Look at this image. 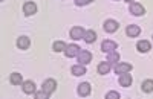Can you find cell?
Returning <instances> with one entry per match:
<instances>
[{
    "label": "cell",
    "instance_id": "6da1fadb",
    "mask_svg": "<svg viewBox=\"0 0 153 99\" xmlns=\"http://www.w3.org/2000/svg\"><path fill=\"white\" fill-rule=\"evenodd\" d=\"M76 58H78V64H89L92 61V54L89 51H81L78 55H76Z\"/></svg>",
    "mask_w": 153,
    "mask_h": 99
},
{
    "label": "cell",
    "instance_id": "7a4b0ae2",
    "mask_svg": "<svg viewBox=\"0 0 153 99\" xmlns=\"http://www.w3.org/2000/svg\"><path fill=\"white\" fill-rule=\"evenodd\" d=\"M130 12L133 15H144L146 14V9L141 3H136V2H132L130 3Z\"/></svg>",
    "mask_w": 153,
    "mask_h": 99
},
{
    "label": "cell",
    "instance_id": "3957f363",
    "mask_svg": "<svg viewBox=\"0 0 153 99\" xmlns=\"http://www.w3.org/2000/svg\"><path fill=\"white\" fill-rule=\"evenodd\" d=\"M120 28V24L118 21H115V20H106L104 21V31L109 32V34H113V32H117Z\"/></svg>",
    "mask_w": 153,
    "mask_h": 99
},
{
    "label": "cell",
    "instance_id": "277c9868",
    "mask_svg": "<svg viewBox=\"0 0 153 99\" xmlns=\"http://www.w3.org/2000/svg\"><path fill=\"white\" fill-rule=\"evenodd\" d=\"M55 89H57V82H55V79H46V81L43 82V90H45L48 95L54 93Z\"/></svg>",
    "mask_w": 153,
    "mask_h": 99
},
{
    "label": "cell",
    "instance_id": "5b68a950",
    "mask_svg": "<svg viewBox=\"0 0 153 99\" xmlns=\"http://www.w3.org/2000/svg\"><path fill=\"white\" fill-rule=\"evenodd\" d=\"M84 32L86 31L81 26H74L71 29V38L72 40H80V38H83V37H84Z\"/></svg>",
    "mask_w": 153,
    "mask_h": 99
},
{
    "label": "cell",
    "instance_id": "8992f818",
    "mask_svg": "<svg viewBox=\"0 0 153 99\" xmlns=\"http://www.w3.org/2000/svg\"><path fill=\"white\" fill-rule=\"evenodd\" d=\"M81 52V49L76 46V44H69L68 47H66V51H65V54H66V56L68 58H74V56H76Z\"/></svg>",
    "mask_w": 153,
    "mask_h": 99
},
{
    "label": "cell",
    "instance_id": "52a82bcc",
    "mask_svg": "<svg viewBox=\"0 0 153 99\" xmlns=\"http://www.w3.org/2000/svg\"><path fill=\"white\" fill-rule=\"evenodd\" d=\"M132 70V64L129 63H118L115 64V73H118V75H121V73H127Z\"/></svg>",
    "mask_w": 153,
    "mask_h": 99
},
{
    "label": "cell",
    "instance_id": "ba28073f",
    "mask_svg": "<svg viewBox=\"0 0 153 99\" xmlns=\"http://www.w3.org/2000/svg\"><path fill=\"white\" fill-rule=\"evenodd\" d=\"M101 49H103V52H106V54L113 52V51H117V43L112 41V40H104L103 44H101Z\"/></svg>",
    "mask_w": 153,
    "mask_h": 99
},
{
    "label": "cell",
    "instance_id": "9c48e42d",
    "mask_svg": "<svg viewBox=\"0 0 153 99\" xmlns=\"http://www.w3.org/2000/svg\"><path fill=\"white\" fill-rule=\"evenodd\" d=\"M23 12L26 15H34L35 12H37V5L34 2H26L23 5Z\"/></svg>",
    "mask_w": 153,
    "mask_h": 99
},
{
    "label": "cell",
    "instance_id": "30bf717a",
    "mask_svg": "<svg viewBox=\"0 0 153 99\" xmlns=\"http://www.w3.org/2000/svg\"><path fill=\"white\" fill-rule=\"evenodd\" d=\"M71 72L75 76H81V75H86V67H84V64H75V66H72Z\"/></svg>",
    "mask_w": 153,
    "mask_h": 99
},
{
    "label": "cell",
    "instance_id": "8fae6325",
    "mask_svg": "<svg viewBox=\"0 0 153 99\" xmlns=\"http://www.w3.org/2000/svg\"><path fill=\"white\" fill-rule=\"evenodd\" d=\"M120 84L123 85V87H129V85L132 84V76L129 75V72L120 75Z\"/></svg>",
    "mask_w": 153,
    "mask_h": 99
},
{
    "label": "cell",
    "instance_id": "7c38bea8",
    "mask_svg": "<svg viewBox=\"0 0 153 99\" xmlns=\"http://www.w3.org/2000/svg\"><path fill=\"white\" fill-rule=\"evenodd\" d=\"M126 32H127L129 37H138L139 34H141V28L136 26V24H130V26H127Z\"/></svg>",
    "mask_w": 153,
    "mask_h": 99
},
{
    "label": "cell",
    "instance_id": "4fadbf2b",
    "mask_svg": "<svg viewBox=\"0 0 153 99\" xmlns=\"http://www.w3.org/2000/svg\"><path fill=\"white\" fill-rule=\"evenodd\" d=\"M23 92L26 95H32L35 93V84L32 81H25L23 82Z\"/></svg>",
    "mask_w": 153,
    "mask_h": 99
},
{
    "label": "cell",
    "instance_id": "5bb4252c",
    "mask_svg": "<svg viewBox=\"0 0 153 99\" xmlns=\"http://www.w3.org/2000/svg\"><path fill=\"white\" fill-rule=\"evenodd\" d=\"M78 95L80 96H87L89 93H91V84L89 82H83V84H80V87H78Z\"/></svg>",
    "mask_w": 153,
    "mask_h": 99
},
{
    "label": "cell",
    "instance_id": "9a60e30c",
    "mask_svg": "<svg viewBox=\"0 0 153 99\" xmlns=\"http://www.w3.org/2000/svg\"><path fill=\"white\" fill-rule=\"evenodd\" d=\"M17 46L25 51V49H28L31 46V40L28 38V37H20V38L17 40Z\"/></svg>",
    "mask_w": 153,
    "mask_h": 99
},
{
    "label": "cell",
    "instance_id": "2e32d148",
    "mask_svg": "<svg viewBox=\"0 0 153 99\" xmlns=\"http://www.w3.org/2000/svg\"><path fill=\"white\" fill-rule=\"evenodd\" d=\"M83 38H84V41H86V43L91 44V43H94V41L97 40V34H95V31H92V29H91V31H86Z\"/></svg>",
    "mask_w": 153,
    "mask_h": 99
},
{
    "label": "cell",
    "instance_id": "e0dca14e",
    "mask_svg": "<svg viewBox=\"0 0 153 99\" xmlns=\"http://www.w3.org/2000/svg\"><path fill=\"white\" fill-rule=\"evenodd\" d=\"M136 49L139 52H149L150 51V43L147 40H141L138 44H136Z\"/></svg>",
    "mask_w": 153,
    "mask_h": 99
},
{
    "label": "cell",
    "instance_id": "ac0fdd59",
    "mask_svg": "<svg viewBox=\"0 0 153 99\" xmlns=\"http://www.w3.org/2000/svg\"><path fill=\"white\" fill-rule=\"evenodd\" d=\"M107 61L110 64H117L118 61H120V54L117 51H113V52H109L107 54Z\"/></svg>",
    "mask_w": 153,
    "mask_h": 99
},
{
    "label": "cell",
    "instance_id": "d6986e66",
    "mask_svg": "<svg viewBox=\"0 0 153 99\" xmlns=\"http://www.w3.org/2000/svg\"><path fill=\"white\" fill-rule=\"evenodd\" d=\"M109 70H110V63H109V61H106V63H101V64L98 66V73H100V75H107Z\"/></svg>",
    "mask_w": 153,
    "mask_h": 99
},
{
    "label": "cell",
    "instance_id": "ffe728a7",
    "mask_svg": "<svg viewBox=\"0 0 153 99\" xmlns=\"http://www.w3.org/2000/svg\"><path fill=\"white\" fill-rule=\"evenodd\" d=\"M141 89H143V92H146V93H152V92H153V79H146V81L143 82V85H141Z\"/></svg>",
    "mask_w": 153,
    "mask_h": 99
},
{
    "label": "cell",
    "instance_id": "44dd1931",
    "mask_svg": "<svg viewBox=\"0 0 153 99\" xmlns=\"http://www.w3.org/2000/svg\"><path fill=\"white\" fill-rule=\"evenodd\" d=\"M11 84H14V85H19V84H23V78L20 73H11V78H9Z\"/></svg>",
    "mask_w": 153,
    "mask_h": 99
},
{
    "label": "cell",
    "instance_id": "7402d4cb",
    "mask_svg": "<svg viewBox=\"0 0 153 99\" xmlns=\"http://www.w3.org/2000/svg\"><path fill=\"white\" fill-rule=\"evenodd\" d=\"M66 43H63V41H55L54 43V46H52V49H54V51L55 52H65L66 51Z\"/></svg>",
    "mask_w": 153,
    "mask_h": 99
},
{
    "label": "cell",
    "instance_id": "603a6c76",
    "mask_svg": "<svg viewBox=\"0 0 153 99\" xmlns=\"http://www.w3.org/2000/svg\"><path fill=\"white\" fill-rule=\"evenodd\" d=\"M48 96H49V95H48L45 90H42V92H37V93H35V98H37V99H46Z\"/></svg>",
    "mask_w": 153,
    "mask_h": 99
},
{
    "label": "cell",
    "instance_id": "cb8c5ba5",
    "mask_svg": "<svg viewBox=\"0 0 153 99\" xmlns=\"http://www.w3.org/2000/svg\"><path fill=\"white\" fill-rule=\"evenodd\" d=\"M106 98H107V99H118V98H120V93H118V92H109V93L106 95Z\"/></svg>",
    "mask_w": 153,
    "mask_h": 99
},
{
    "label": "cell",
    "instance_id": "d4e9b609",
    "mask_svg": "<svg viewBox=\"0 0 153 99\" xmlns=\"http://www.w3.org/2000/svg\"><path fill=\"white\" fill-rule=\"evenodd\" d=\"M91 2H94V0H75V5H78V6H84V5L91 3Z\"/></svg>",
    "mask_w": 153,
    "mask_h": 99
},
{
    "label": "cell",
    "instance_id": "484cf974",
    "mask_svg": "<svg viewBox=\"0 0 153 99\" xmlns=\"http://www.w3.org/2000/svg\"><path fill=\"white\" fill-rule=\"evenodd\" d=\"M126 2H135V0H126Z\"/></svg>",
    "mask_w": 153,
    "mask_h": 99
},
{
    "label": "cell",
    "instance_id": "4316f807",
    "mask_svg": "<svg viewBox=\"0 0 153 99\" xmlns=\"http://www.w3.org/2000/svg\"><path fill=\"white\" fill-rule=\"evenodd\" d=\"M2 2H3V0H2Z\"/></svg>",
    "mask_w": 153,
    "mask_h": 99
}]
</instances>
